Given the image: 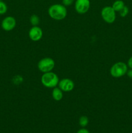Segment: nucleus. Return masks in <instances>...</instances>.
<instances>
[{"label": "nucleus", "mask_w": 132, "mask_h": 133, "mask_svg": "<svg viewBox=\"0 0 132 133\" xmlns=\"http://www.w3.org/2000/svg\"><path fill=\"white\" fill-rule=\"evenodd\" d=\"M127 65H128V67H129L131 69H132V56L129 58V60H128V64Z\"/></svg>", "instance_id": "nucleus-19"}, {"label": "nucleus", "mask_w": 132, "mask_h": 133, "mask_svg": "<svg viewBox=\"0 0 132 133\" xmlns=\"http://www.w3.org/2000/svg\"><path fill=\"white\" fill-rule=\"evenodd\" d=\"M128 65L123 62L114 64L110 69V74L114 78H120L126 75L128 71Z\"/></svg>", "instance_id": "nucleus-3"}, {"label": "nucleus", "mask_w": 132, "mask_h": 133, "mask_svg": "<svg viewBox=\"0 0 132 133\" xmlns=\"http://www.w3.org/2000/svg\"><path fill=\"white\" fill-rule=\"evenodd\" d=\"M59 81L58 75L52 71L44 73L41 77V82L42 84L48 88H54L58 85Z\"/></svg>", "instance_id": "nucleus-2"}, {"label": "nucleus", "mask_w": 132, "mask_h": 133, "mask_svg": "<svg viewBox=\"0 0 132 133\" xmlns=\"http://www.w3.org/2000/svg\"><path fill=\"white\" fill-rule=\"evenodd\" d=\"M12 81L15 84H19L23 83V78L21 75H16V76H14L13 77Z\"/></svg>", "instance_id": "nucleus-16"}, {"label": "nucleus", "mask_w": 132, "mask_h": 133, "mask_svg": "<svg viewBox=\"0 0 132 133\" xmlns=\"http://www.w3.org/2000/svg\"><path fill=\"white\" fill-rule=\"evenodd\" d=\"M55 66V62L50 57H45L40 60L38 63V70L42 73L51 71Z\"/></svg>", "instance_id": "nucleus-4"}, {"label": "nucleus", "mask_w": 132, "mask_h": 133, "mask_svg": "<svg viewBox=\"0 0 132 133\" xmlns=\"http://www.w3.org/2000/svg\"><path fill=\"white\" fill-rule=\"evenodd\" d=\"M128 13H129V9H128V6H126V5L120 10V11H119L120 16L121 17H122V18H124V17L126 16L128 14Z\"/></svg>", "instance_id": "nucleus-15"}, {"label": "nucleus", "mask_w": 132, "mask_h": 133, "mask_svg": "<svg viewBox=\"0 0 132 133\" xmlns=\"http://www.w3.org/2000/svg\"><path fill=\"white\" fill-rule=\"evenodd\" d=\"M30 22L32 26H38L40 22V19L39 16L36 14H32L30 17Z\"/></svg>", "instance_id": "nucleus-12"}, {"label": "nucleus", "mask_w": 132, "mask_h": 133, "mask_svg": "<svg viewBox=\"0 0 132 133\" xmlns=\"http://www.w3.org/2000/svg\"><path fill=\"white\" fill-rule=\"evenodd\" d=\"M0 1H2V0H0Z\"/></svg>", "instance_id": "nucleus-21"}, {"label": "nucleus", "mask_w": 132, "mask_h": 133, "mask_svg": "<svg viewBox=\"0 0 132 133\" xmlns=\"http://www.w3.org/2000/svg\"><path fill=\"white\" fill-rule=\"evenodd\" d=\"M7 11V6L6 3L2 1H0V15L5 14Z\"/></svg>", "instance_id": "nucleus-14"}, {"label": "nucleus", "mask_w": 132, "mask_h": 133, "mask_svg": "<svg viewBox=\"0 0 132 133\" xmlns=\"http://www.w3.org/2000/svg\"><path fill=\"white\" fill-rule=\"evenodd\" d=\"M49 16L55 20H62L67 16V11L65 6L61 4H54L48 9Z\"/></svg>", "instance_id": "nucleus-1"}, {"label": "nucleus", "mask_w": 132, "mask_h": 133, "mask_svg": "<svg viewBox=\"0 0 132 133\" xmlns=\"http://www.w3.org/2000/svg\"><path fill=\"white\" fill-rule=\"evenodd\" d=\"M16 25V21L12 16H7L3 19L1 27L5 31H10L14 29Z\"/></svg>", "instance_id": "nucleus-7"}, {"label": "nucleus", "mask_w": 132, "mask_h": 133, "mask_svg": "<svg viewBox=\"0 0 132 133\" xmlns=\"http://www.w3.org/2000/svg\"><path fill=\"white\" fill-rule=\"evenodd\" d=\"M89 123V119L85 116H82L79 118V125L82 127H85Z\"/></svg>", "instance_id": "nucleus-13"}, {"label": "nucleus", "mask_w": 132, "mask_h": 133, "mask_svg": "<svg viewBox=\"0 0 132 133\" xmlns=\"http://www.w3.org/2000/svg\"><path fill=\"white\" fill-rule=\"evenodd\" d=\"M58 87L63 92H71L75 88V83L70 79H63L58 83Z\"/></svg>", "instance_id": "nucleus-9"}, {"label": "nucleus", "mask_w": 132, "mask_h": 133, "mask_svg": "<svg viewBox=\"0 0 132 133\" xmlns=\"http://www.w3.org/2000/svg\"><path fill=\"white\" fill-rule=\"evenodd\" d=\"M126 74H127V75L128 76V77L132 79V69H130V70H128Z\"/></svg>", "instance_id": "nucleus-20"}, {"label": "nucleus", "mask_w": 132, "mask_h": 133, "mask_svg": "<svg viewBox=\"0 0 132 133\" xmlns=\"http://www.w3.org/2000/svg\"><path fill=\"white\" fill-rule=\"evenodd\" d=\"M101 16L106 23H112L116 19V12L112 6H106L101 10Z\"/></svg>", "instance_id": "nucleus-5"}, {"label": "nucleus", "mask_w": 132, "mask_h": 133, "mask_svg": "<svg viewBox=\"0 0 132 133\" xmlns=\"http://www.w3.org/2000/svg\"><path fill=\"white\" fill-rule=\"evenodd\" d=\"M74 2V0H62V3L64 6H68L72 5Z\"/></svg>", "instance_id": "nucleus-17"}, {"label": "nucleus", "mask_w": 132, "mask_h": 133, "mask_svg": "<svg viewBox=\"0 0 132 133\" xmlns=\"http://www.w3.org/2000/svg\"><path fill=\"white\" fill-rule=\"evenodd\" d=\"M63 91L59 87H54L52 92V97L53 99L56 101H59L63 98Z\"/></svg>", "instance_id": "nucleus-10"}, {"label": "nucleus", "mask_w": 132, "mask_h": 133, "mask_svg": "<svg viewBox=\"0 0 132 133\" xmlns=\"http://www.w3.org/2000/svg\"><path fill=\"white\" fill-rule=\"evenodd\" d=\"M89 7H90L89 0H76L75 1V9L78 14H85L89 10Z\"/></svg>", "instance_id": "nucleus-6"}, {"label": "nucleus", "mask_w": 132, "mask_h": 133, "mask_svg": "<svg viewBox=\"0 0 132 133\" xmlns=\"http://www.w3.org/2000/svg\"><path fill=\"white\" fill-rule=\"evenodd\" d=\"M76 133H90V132H89V131H88L87 129H85L84 127H83V128L79 129Z\"/></svg>", "instance_id": "nucleus-18"}, {"label": "nucleus", "mask_w": 132, "mask_h": 133, "mask_svg": "<svg viewBox=\"0 0 132 133\" xmlns=\"http://www.w3.org/2000/svg\"><path fill=\"white\" fill-rule=\"evenodd\" d=\"M28 36L32 41H39L43 36L42 29L38 26H32L28 31Z\"/></svg>", "instance_id": "nucleus-8"}, {"label": "nucleus", "mask_w": 132, "mask_h": 133, "mask_svg": "<svg viewBox=\"0 0 132 133\" xmlns=\"http://www.w3.org/2000/svg\"><path fill=\"white\" fill-rule=\"evenodd\" d=\"M124 6H125V4H124V1L122 0H116L113 3V5L111 6L115 12H119Z\"/></svg>", "instance_id": "nucleus-11"}]
</instances>
